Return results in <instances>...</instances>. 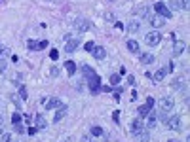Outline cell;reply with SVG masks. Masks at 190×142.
Instances as JSON below:
<instances>
[{"mask_svg":"<svg viewBox=\"0 0 190 142\" xmlns=\"http://www.w3.org/2000/svg\"><path fill=\"white\" fill-rule=\"evenodd\" d=\"M0 51H2V45H0Z\"/></svg>","mask_w":190,"mask_h":142,"instance_id":"49","label":"cell"},{"mask_svg":"<svg viewBox=\"0 0 190 142\" xmlns=\"http://www.w3.org/2000/svg\"><path fill=\"white\" fill-rule=\"evenodd\" d=\"M145 42H147V45L156 47V45L162 42V34H160V32H148V34L145 36Z\"/></svg>","mask_w":190,"mask_h":142,"instance_id":"4","label":"cell"},{"mask_svg":"<svg viewBox=\"0 0 190 142\" xmlns=\"http://www.w3.org/2000/svg\"><path fill=\"white\" fill-rule=\"evenodd\" d=\"M152 106H154V99H152V97H148L145 104H142V106H139V108H137L139 116H141V117H145V116H147V114H148V112L152 110Z\"/></svg>","mask_w":190,"mask_h":142,"instance_id":"7","label":"cell"},{"mask_svg":"<svg viewBox=\"0 0 190 142\" xmlns=\"http://www.w3.org/2000/svg\"><path fill=\"white\" fill-rule=\"evenodd\" d=\"M165 120H168V112H160V121L165 125Z\"/></svg>","mask_w":190,"mask_h":142,"instance_id":"37","label":"cell"},{"mask_svg":"<svg viewBox=\"0 0 190 142\" xmlns=\"http://www.w3.org/2000/svg\"><path fill=\"white\" fill-rule=\"evenodd\" d=\"M78 45H80V40H78V38H72V40H68V42H67L65 51H67V53H72V51L78 50Z\"/></svg>","mask_w":190,"mask_h":142,"instance_id":"12","label":"cell"},{"mask_svg":"<svg viewBox=\"0 0 190 142\" xmlns=\"http://www.w3.org/2000/svg\"><path fill=\"white\" fill-rule=\"evenodd\" d=\"M120 80H122V76H120V74H112V76H110V83H112V85L120 83Z\"/></svg>","mask_w":190,"mask_h":142,"instance_id":"29","label":"cell"},{"mask_svg":"<svg viewBox=\"0 0 190 142\" xmlns=\"http://www.w3.org/2000/svg\"><path fill=\"white\" fill-rule=\"evenodd\" d=\"M182 51H184V42H175V47H173V55H175V57H179Z\"/></svg>","mask_w":190,"mask_h":142,"instance_id":"19","label":"cell"},{"mask_svg":"<svg viewBox=\"0 0 190 142\" xmlns=\"http://www.w3.org/2000/svg\"><path fill=\"white\" fill-rule=\"evenodd\" d=\"M171 89H173V91H182V89H184V82H182V80H173Z\"/></svg>","mask_w":190,"mask_h":142,"instance_id":"22","label":"cell"},{"mask_svg":"<svg viewBox=\"0 0 190 142\" xmlns=\"http://www.w3.org/2000/svg\"><path fill=\"white\" fill-rule=\"evenodd\" d=\"M2 142H12V135H10V133H6V135L2 136Z\"/></svg>","mask_w":190,"mask_h":142,"instance_id":"40","label":"cell"},{"mask_svg":"<svg viewBox=\"0 0 190 142\" xmlns=\"http://www.w3.org/2000/svg\"><path fill=\"white\" fill-rule=\"evenodd\" d=\"M57 112H55V117H53V121L57 123V121H61L63 117H67V114H68V106L67 104H61L59 108H55Z\"/></svg>","mask_w":190,"mask_h":142,"instance_id":"11","label":"cell"},{"mask_svg":"<svg viewBox=\"0 0 190 142\" xmlns=\"http://www.w3.org/2000/svg\"><path fill=\"white\" fill-rule=\"evenodd\" d=\"M154 10H156V13H158V15H162V17H165V19H169V17H171L169 8L165 6L163 2H156V4H154Z\"/></svg>","mask_w":190,"mask_h":142,"instance_id":"6","label":"cell"},{"mask_svg":"<svg viewBox=\"0 0 190 142\" xmlns=\"http://www.w3.org/2000/svg\"><path fill=\"white\" fill-rule=\"evenodd\" d=\"M154 61H156V57H154L152 53H142V55H141V63H142V64H152Z\"/></svg>","mask_w":190,"mask_h":142,"instance_id":"18","label":"cell"},{"mask_svg":"<svg viewBox=\"0 0 190 142\" xmlns=\"http://www.w3.org/2000/svg\"><path fill=\"white\" fill-rule=\"evenodd\" d=\"M91 55L97 59V61H103V59L107 57V50H105L103 45H95L93 50H91Z\"/></svg>","mask_w":190,"mask_h":142,"instance_id":"10","label":"cell"},{"mask_svg":"<svg viewBox=\"0 0 190 142\" xmlns=\"http://www.w3.org/2000/svg\"><path fill=\"white\" fill-rule=\"evenodd\" d=\"M6 68H8V61L6 59H0V74L6 72Z\"/></svg>","mask_w":190,"mask_h":142,"instance_id":"31","label":"cell"},{"mask_svg":"<svg viewBox=\"0 0 190 142\" xmlns=\"http://www.w3.org/2000/svg\"><path fill=\"white\" fill-rule=\"evenodd\" d=\"M148 21H150V25H152V27H156V29L163 27V17H162V15H150V17H148Z\"/></svg>","mask_w":190,"mask_h":142,"instance_id":"16","label":"cell"},{"mask_svg":"<svg viewBox=\"0 0 190 142\" xmlns=\"http://www.w3.org/2000/svg\"><path fill=\"white\" fill-rule=\"evenodd\" d=\"M72 27L78 31V32H86V31H89V27H91V23L88 21V19H74V23H72Z\"/></svg>","mask_w":190,"mask_h":142,"instance_id":"5","label":"cell"},{"mask_svg":"<svg viewBox=\"0 0 190 142\" xmlns=\"http://www.w3.org/2000/svg\"><path fill=\"white\" fill-rule=\"evenodd\" d=\"M122 91H124L122 87H118V89L114 91V99H120V95H122Z\"/></svg>","mask_w":190,"mask_h":142,"instance_id":"39","label":"cell"},{"mask_svg":"<svg viewBox=\"0 0 190 142\" xmlns=\"http://www.w3.org/2000/svg\"><path fill=\"white\" fill-rule=\"evenodd\" d=\"M88 87H89V91L93 93V95H97L99 91H101V78L95 74L93 78H89L88 80Z\"/></svg>","mask_w":190,"mask_h":142,"instance_id":"3","label":"cell"},{"mask_svg":"<svg viewBox=\"0 0 190 142\" xmlns=\"http://www.w3.org/2000/svg\"><path fill=\"white\" fill-rule=\"evenodd\" d=\"M165 127L171 129V131H179V129H181V117H179L177 114L168 116V120H165Z\"/></svg>","mask_w":190,"mask_h":142,"instance_id":"2","label":"cell"},{"mask_svg":"<svg viewBox=\"0 0 190 142\" xmlns=\"http://www.w3.org/2000/svg\"><path fill=\"white\" fill-rule=\"evenodd\" d=\"M160 108H162V112H171V110L175 108V99L169 97V95L162 97V99H160Z\"/></svg>","mask_w":190,"mask_h":142,"instance_id":"1","label":"cell"},{"mask_svg":"<svg viewBox=\"0 0 190 142\" xmlns=\"http://www.w3.org/2000/svg\"><path fill=\"white\" fill-rule=\"evenodd\" d=\"M34 121H36V129H44L48 123H46V120L42 116H34Z\"/></svg>","mask_w":190,"mask_h":142,"instance_id":"24","label":"cell"},{"mask_svg":"<svg viewBox=\"0 0 190 142\" xmlns=\"http://www.w3.org/2000/svg\"><path fill=\"white\" fill-rule=\"evenodd\" d=\"M65 68L68 70V74H70V76L76 74V64H74L72 61H67V63H65Z\"/></svg>","mask_w":190,"mask_h":142,"instance_id":"23","label":"cell"},{"mask_svg":"<svg viewBox=\"0 0 190 142\" xmlns=\"http://www.w3.org/2000/svg\"><path fill=\"white\" fill-rule=\"evenodd\" d=\"M27 47H29V50H32V51H36L38 50V40H29L27 42Z\"/></svg>","mask_w":190,"mask_h":142,"instance_id":"27","label":"cell"},{"mask_svg":"<svg viewBox=\"0 0 190 142\" xmlns=\"http://www.w3.org/2000/svg\"><path fill=\"white\" fill-rule=\"evenodd\" d=\"M21 120H23V116H21L19 112L12 114V123H13V125H15V123H21Z\"/></svg>","mask_w":190,"mask_h":142,"instance_id":"26","label":"cell"},{"mask_svg":"<svg viewBox=\"0 0 190 142\" xmlns=\"http://www.w3.org/2000/svg\"><path fill=\"white\" fill-rule=\"evenodd\" d=\"M50 59H52V61H57V59H59V51H57V50H52V51H50Z\"/></svg>","mask_w":190,"mask_h":142,"instance_id":"34","label":"cell"},{"mask_svg":"<svg viewBox=\"0 0 190 142\" xmlns=\"http://www.w3.org/2000/svg\"><path fill=\"white\" fill-rule=\"evenodd\" d=\"M91 135L93 136H101L103 135V129L101 127H91Z\"/></svg>","mask_w":190,"mask_h":142,"instance_id":"33","label":"cell"},{"mask_svg":"<svg viewBox=\"0 0 190 142\" xmlns=\"http://www.w3.org/2000/svg\"><path fill=\"white\" fill-rule=\"evenodd\" d=\"M188 4V0H169V8L171 12H182Z\"/></svg>","mask_w":190,"mask_h":142,"instance_id":"9","label":"cell"},{"mask_svg":"<svg viewBox=\"0 0 190 142\" xmlns=\"http://www.w3.org/2000/svg\"><path fill=\"white\" fill-rule=\"evenodd\" d=\"M93 47H95V45H93V42H86V44H84V50H86V51H91Z\"/></svg>","mask_w":190,"mask_h":142,"instance_id":"36","label":"cell"},{"mask_svg":"<svg viewBox=\"0 0 190 142\" xmlns=\"http://www.w3.org/2000/svg\"><path fill=\"white\" fill-rule=\"evenodd\" d=\"M128 50H129L131 53H139V42H135V40H128Z\"/></svg>","mask_w":190,"mask_h":142,"instance_id":"21","label":"cell"},{"mask_svg":"<svg viewBox=\"0 0 190 142\" xmlns=\"http://www.w3.org/2000/svg\"><path fill=\"white\" fill-rule=\"evenodd\" d=\"M4 133V120H2V116H0V135Z\"/></svg>","mask_w":190,"mask_h":142,"instance_id":"45","label":"cell"},{"mask_svg":"<svg viewBox=\"0 0 190 142\" xmlns=\"http://www.w3.org/2000/svg\"><path fill=\"white\" fill-rule=\"evenodd\" d=\"M142 129H145V123H142V117H135V120L131 121V135L137 136Z\"/></svg>","mask_w":190,"mask_h":142,"instance_id":"8","label":"cell"},{"mask_svg":"<svg viewBox=\"0 0 190 142\" xmlns=\"http://www.w3.org/2000/svg\"><path fill=\"white\" fill-rule=\"evenodd\" d=\"M27 133H29V135H31V136H32V135H36V133H38V129H36V127H31V129H29V131H27Z\"/></svg>","mask_w":190,"mask_h":142,"instance_id":"44","label":"cell"},{"mask_svg":"<svg viewBox=\"0 0 190 142\" xmlns=\"http://www.w3.org/2000/svg\"><path fill=\"white\" fill-rule=\"evenodd\" d=\"M19 97H21V99H23V101H25V99H27V97H29V93H27V89H25V87H23V85H21V87H19Z\"/></svg>","mask_w":190,"mask_h":142,"instance_id":"30","label":"cell"},{"mask_svg":"<svg viewBox=\"0 0 190 142\" xmlns=\"http://www.w3.org/2000/svg\"><path fill=\"white\" fill-rule=\"evenodd\" d=\"M112 120H114L116 123H118V121H120V112H114V114H112Z\"/></svg>","mask_w":190,"mask_h":142,"instance_id":"41","label":"cell"},{"mask_svg":"<svg viewBox=\"0 0 190 142\" xmlns=\"http://www.w3.org/2000/svg\"><path fill=\"white\" fill-rule=\"evenodd\" d=\"M169 142H179V140H175V138H173V140H169Z\"/></svg>","mask_w":190,"mask_h":142,"instance_id":"48","label":"cell"},{"mask_svg":"<svg viewBox=\"0 0 190 142\" xmlns=\"http://www.w3.org/2000/svg\"><path fill=\"white\" fill-rule=\"evenodd\" d=\"M80 70H82V74H84V78H86V80H89V78H93V76H95V70H93V66H89V64H82V66H80Z\"/></svg>","mask_w":190,"mask_h":142,"instance_id":"15","label":"cell"},{"mask_svg":"<svg viewBox=\"0 0 190 142\" xmlns=\"http://www.w3.org/2000/svg\"><path fill=\"white\" fill-rule=\"evenodd\" d=\"M48 45H50V42H48V40H40L38 42V50H44V47H48Z\"/></svg>","mask_w":190,"mask_h":142,"instance_id":"35","label":"cell"},{"mask_svg":"<svg viewBox=\"0 0 190 142\" xmlns=\"http://www.w3.org/2000/svg\"><path fill=\"white\" fill-rule=\"evenodd\" d=\"M10 99H12V102H13L17 108L21 106V102H19V101H21V97H19V95H13V93H12V95H10Z\"/></svg>","mask_w":190,"mask_h":142,"instance_id":"28","label":"cell"},{"mask_svg":"<svg viewBox=\"0 0 190 142\" xmlns=\"http://www.w3.org/2000/svg\"><path fill=\"white\" fill-rule=\"evenodd\" d=\"M82 142H93V140H91V136H88V135H84V136H82Z\"/></svg>","mask_w":190,"mask_h":142,"instance_id":"46","label":"cell"},{"mask_svg":"<svg viewBox=\"0 0 190 142\" xmlns=\"http://www.w3.org/2000/svg\"><path fill=\"white\" fill-rule=\"evenodd\" d=\"M114 27H116L118 31H122V29H124V25H122V23H120V21H118V23H116V25H114Z\"/></svg>","mask_w":190,"mask_h":142,"instance_id":"47","label":"cell"},{"mask_svg":"<svg viewBox=\"0 0 190 142\" xmlns=\"http://www.w3.org/2000/svg\"><path fill=\"white\" fill-rule=\"evenodd\" d=\"M139 29H141L139 21H131L129 25H128V31H129V32H139Z\"/></svg>","mask_w":190,"mask_h":142,"instance_id":"25","label":"cell"},{"mask_svg":"<svg viewBox=\"0 0 190 142\" xmlns=\"http://www.w3.org/2000/svg\"><path fill=\"white\" fill-rule=\"evenodd\" d=\"M137 138H139V142H148L150 140V135H148V129H142L139 135H137Z\"/></svg>","mask_w":190,"mask_h":142,"instance_id":"20","label":"cell"},{"mask_svg":"<svg viewBox=\"0 0 190 142\" xmlns=\"http://www.w3.org/2000/svg\"><path fill=\"white\" fill-rule=\"evenodd\" d=\"M63 102L57 99V97H52V99H46V110H55V108H59Z\"/></svg>","mask_w":190,"mask_h":142,"instance_id":"13","label":"cell"},{"mask_svg":"<svg viewBox=\"0 0 190 142\" xmlns=\"http://www.w3.org/2000/svg\"><path fill=\"white\" fill-rule=\"evenodd\" d=\"M15 133H25V127L21 123H15Z\"/></svg>","mask_w":190,"mask_h":142,"instance_id":"38","label":"cell"},{"mask_svg":"<svg viewBox=\"0 0 190 142\" xmlns=\"http://www.w3.org/2000/svg\"><path fill=\"white\" fill-rule=\"evenodd\" d=\"M128 83H131V85L135 83V76H133V74H129V76H128Z\"/></svg>","mask_w":190,"mask_h":142,"instance_id":"43","label":"cell"},{"mask_svg":"<svg viewBox=\"0 0 190 142\" xmlns=\"http://www.w3.org/2000/svg\"><path fill=\"white\" fill-rule=\"evenodd\" d=\"M145 117H148V120H147V129H154V127H156V123H158V114L148 112Z\"/></svg>","mask_w":190,"mask_h":142,"instance_id":"14","label":"cell"},{"mask_svg":"<svg viewBox=\"0 0 190 142\" xmlns=\"http://www.w3.org/2000/svg\"><path fill=\"white\" fill-rule=\"evenodd\" d=\"M105 19H107V21H114V13H110V12L105 13Z\"/></svg>","mask_w":190,"mask_h":142,"instance_id":"42","label":"cell"},{"mask_svg":"<svg viewBox=\"0 0 190 142\" xmlns=\"http://www.w3.org/2000/svg\"><path fill=\"white\" fill-rule=\"evenodd\" d=\"M168 70H169L168 66H162L160 70H156V74L152 76V78H154V82H162V80L165 78V74H168Z\"/></svg>","mask_w":190,"mask_h":142,"instance_id":"17","label":"cell"},{"mask_svg":"<svg viewBox=\"0 0 190 142\" xmlns=\"http://www.w3.org/2000/svg\"><path fill=\"white\" fill-rule=\"evenodd\" d=\"M50 76H52V78H57V76H59V66H52V68H50Z\"/></svg>","mask_w":190,"mask_h":142,"instance_id":"32","label":"cell"}]
</instances>
